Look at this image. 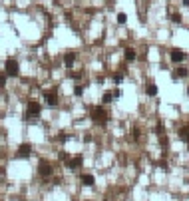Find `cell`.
<instances>
[{
    "label": "cell",
    "instance_id": "d6986e66",
    "mask_svg": "<svg viewBox=\"0 0 189 201\" xmlns=\"http://www.w3.org/2000/svg\"><path fill=\"white\" fill-rule=\"evenodd\" d=\"M68 133H66V132H60V133H58V140H60V141H66V140H68Z\"/></svg>",
    "mask_w": 189,
    "mask_h": 201
},
{
    "label": "cell",
    "instance_id": "7c38bea8",
    "mask_svg": "<svg viewBox=\"0 0 189 201\" xmlns=\"http://www.w3.org/2000/svg\"><path fill=\"white\" fill-rule=\"evenodd\" d=\"M124 56H125V60H129V62H132L133 58H136V50H133V48H125Z\"/></svg>",
    "mask_w": 189,
    "mask_h": 201
},
{
    "label": "cell",
    "instance_id": "4fadbf2b",
    "mask_svg": "<svg viewBox=\"0 0 189 201\" xmlns=\"http://www.w3.org/2000/svg\"><path fill=\"white\" fill-rule=\"evenodd\" d=\"M112 80H113V84H121V82H124V76H121V74H113Z\"/></svg>",
    "mask_w": 189,
    "mask_h": 201
},
{
    "label": "cell",
    "instance_id": "3957f363",
    "mask_svg": "<svg viewBox=\"0 0 189 201\" xmlns=\"http://www.w3.org/2000/svg\"><path fill=\"white\" fill-rule=\"evenodd\" d=\"M40 114H42V106L38 102H30V104H28V116H30V118H38Z\"/></svg>",
    "mask_w": 189,
    "mask_h": 201
},
{
    "label": "cell",
    "instance_id": "7402d4cb",
    "mask_svg": "<svg viewBox=\"0 0 189 201\" xmlns=\"http://www.w3.org/2000/svg\"><path fill=\"white\" fill-rule=\"evenodd\" d=\"M112 96H113V98H120V96H121V90H117V88H116V90L112 92Z\"/></svg>",
    "mask_w": 189,
    "mask_h": 201
},
{
    "label": "cell",
    "instance_id": "52a82bcc",
    "mask_svg": "<svg viewBox=\"0 0 189 201\" xmlns=\"http://www.w3.org/2000/svg\"><path fill=\"white\" fill-rule=\"evenodd\" d=\"M183 58H185V54H183L181 50H171V62H173V64H179Z\"/></svg>",
    "mask_w": 189,
    "mask_h": 201
},
{
    "label": "cell",
    "instance_id": "9a60e30c",
    "mask_svg": "<svg viewBox=\"0 0 189 201\" xmlns=\"http://www.w3.org/2000/svg\"><path fill=\"white\" fill-rule=\"evenodd\" d=\"M179 137H181L183 141L187 140V125H185V128H181V129H179Z\"/></svg>",
    "mask_w": 189,
    "mask_h": 201
},
{
    "label": "cell",
    "instance_id": "9c48e42d",
    "mask_svg": "<svg viewBox=\"0 0 189 201\" xmlns=\"http://www.w3.org/2000/svg\"><path fill=\"white\" fill-rule=\"evenodd\" d=\"M74 62H76V54H74V52L64 54V64L68 66V68H72V66H74Z\"/></svg>",
    "mask_w": 189,
    "mask_h": 201
},
{
    "label": "cell",
    "instance_id": "5bb4252c",
    "mask_svg": "<svg viewBox=\"0 0 189 201\" xmlns=\"http://www.w3.org/2000/svg\"><path fill=\"white\" fill-rule=\"evenodd\" d=\"M113 100V96H112V92H106V94H104V104H110Z\"/></svg>",
    "mask_w": 189,
    "mask_h": 201
},
{
    "label": "cell",
    "instance_id": "e0dca14e",
    "mask_svg": "<svg viewBox=\"0 0 189 201\" xmlns=\"http://www.w3.org/2000/svg\"><path fill=\"white\" fill-rule=\"evenodd\" d=\"M175 76H177V78H179V76H181V78H185V76H187V70H185V68H179L177 72H175Z\"/></svg>",
    "mask_w": 189,
    "mask_h": 201
},
{
    "label": "cell",
    "instance_id": "ffe728a7",
    "mask_svg": "<svg viewBox=\"0 0 189 201\" xmlns=\"http://www.w3.org/2000/svg\"><path fill=\"white\" fill-rule=\"evenodd\" d=\"M74 94H76V96H82V94H84V88H82V86H76V88H74Z\"/></svg>",
    "mask_w": 189,
    "mask_h": 201
},
{
    "label": "cell",
    "instance_id": "6da1fadb",
    "mask_svg": "<svg viewBox=\"0 0 189 201\" xmlns=\"http://www.w3.org/2000/svg\"><path fill=\"white\" fill-rule=\"evenodd\" d=\"M92 120L96 121V124H106L108 121V114L104 108H94L92 110Z\"/></svg>",
    "mask_w": 189,
    "mask_h": 201
},
{
    "label": "cell",
    "instance_id": "ac0fdd59",
    "mask_svg": "<svg viewBox=\"0 0 189 201\" xmlns=\"http://www.w3.org/2000/svg\"><path fill=\"white\" fill-rule=\"evenodd\" d=\"M4 84H6V74H4V72H0V90L4 88Z\"/></svg>",
    "mask_w": 189,
    "mask_h": 201
},
{
    "label": "cell",
    "instance_id": "5b68a950",
    "mask_svg": "<svg viewBox=\"0 0 189 201\" xmlns=\"http://www.w3.org/2000/svg\"><path fill=\"white\" fill-rule=\"evenodd\" d=\"M44 98H46V102H48V106H56L58 104V94H56V90H48L44 94Z\"/></svg>",
    "mask_w": 189,
    "mask_h": 201
},
{
    "label": "cell",
    "instance_id": "2e32d148",
    "mask_svg": "<svg viewBox=\"0 0 189 201\" xmlns=\"http://www.w3.org/2000/svg\"><path fill=\"white\" fill-rule=\"evenodd\" d=\"M125 20H128V16H125L124 12H120V14H117V22H120V24H125Z\"/></svg>",
    "mask_w": 189,
    "mask_h": 201
},
{
    "label": "cell",
    "instance_id": "8fae6325",
    "mask_svg": "<svg viewBox=\"0 0 189 201\" xmlns=\"http://www.w3.org/2000/svg\"><path fill=\"white\" fill-rule=\"evenodd\" d=\"M145 92H148V96L153 98V96H157V86H155V84H148V86H145Z\"/></svg>",
    "mask_w": 189,
    "mask_h": 201
},
{
    "label": "cell",
    "instance_id": "ba28073f",
    "mask_svg": "<svg viewBox=\"0 0 189 201\" xmlns=\"http://www.w3.org/2000/svg\"><path fill=\"white\" fill-rule=\"evenodd\" d=\"M66 163H68V167H70V169H78V167L82 165V156H76L74 160H68Z\"/></svg>",
    "mask_w": 189,
    "mask_h": 201
},
{
    "label": "cell",
    "instance_id": "7a4b0ae2",
    "mask_svg": "<svg viewBox=\"0 0 189 201\" xmlns=\"http://www.w3.org/2000/svg\"><path fill=\"white\" fill-rule=\"evenodd\" d=\"M4 70H6V76H18V62L16 60H6L4 64Z\"/></svg>",
    "mask_w": 189,
    "mask_h": 201
},
{
    "label": "cell",
    "instance_id": "44dd1931",
    "mask_svg": "<svg viewBox=\"0 0 189 201\" xmlns=\"http://www.w3.org/2000/svg\"><path fill=\"white\" fill-rule=\"evenodd\" d=\"M171 20H173L175 24H179V22H181V16H179V14H171Z\"/></svg>",
    "mask_w": 189,
    "mask_h": 201
},
{
    "label": "cell",
    "instance_id": "603a6c76",
    "mask_svg": "<svg viewBox=\"0 0 189 201\" xmlns=\"http://www.w3.org/2000/svg\"><path fill=\"white\" fill-rule=\"evenodd\" d=\"M60 160H62V161H68V156H66V153L62 152V153H60Z\"/></svg>",
    "mask_w": 189,
    "mask_h": 201
},
{
    "label": "cell",
    "instance_id": "8992f818",
    "mask_svg": "<svg viewBox=\"0 0 189 201\" xmlns=\"http://www.w3.org/2000/svg\"><path fill=\"white\" fill-rule=\"evenodd\" d=\"M32 153V148H30V144H22L18 148V152H16V156L18 157H28Z\"/></svg>",
    "mask_w": 189,
    "mask_h": 201
},
{
    "label": "cell",
    "instance_id": "cb8c5ba5",
    "mask_svg": "<svg viewBox=\"0 0 189 201\" xmlns=\"http://www.w3.org/2000/svg\"><path fill=\"white\" fill-rule=\"evenodd\" d=\"M106 201H108V199H106Z\"/></svg>",
    "mask_w": 189,
    "mask_h": 201
},
{
    "label": "cell",
    "instance_id": "277c9868",
    "mask_svg": "<svg viewBox=\"0 0 189 201\" xmlns=\"http://www.w3.org/2000/svg\"><path fill=\"white\" fill-rule=\"evenodd\" d=\"M38 171H40V175L48 177V175H52V165H50L46 160H42L40 163H38Z\"/></svg>",
    "mask_w": 189,
    "mask_h": 201
},
{
    "label": "cell",
    "instance_id": "30bf717a",
    "mask_svg": "<svg viewBox=\"0 0 189 201\" xmlns=\"http://www.w3.org/2000/svg\"><path fill=\"white\" fill-rule=\"evenodd\" d=\"M82 183H84V185H88V187H92V185H94V177H92L90 173H84L82 175Z\"/></svg>",
    "mask_w": 189,
    "mask_h": 201
}]
</instances>
